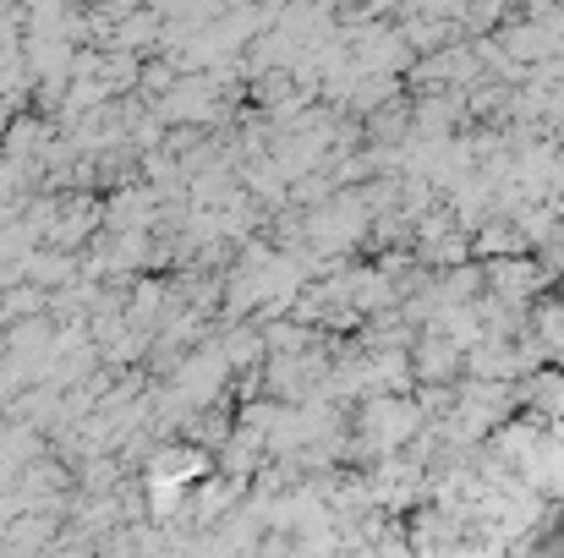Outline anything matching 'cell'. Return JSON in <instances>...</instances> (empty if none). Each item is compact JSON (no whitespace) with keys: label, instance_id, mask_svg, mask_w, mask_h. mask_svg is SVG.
<instances>
[{"label":"cell","instance_id":"cell-1","mask_svg":"<svg viewBox=\"0 0 564 558\" xmlns=\"http://www.w3.org/2000/svg\"><path fill=\"white\" fill-rule=\"evenodd\" d=\"M521 405L538 411L543 422H560L564 416V372H532L521 383Z\"/></svg>","mask_w":564,"mask_h":558}]
</instances>
